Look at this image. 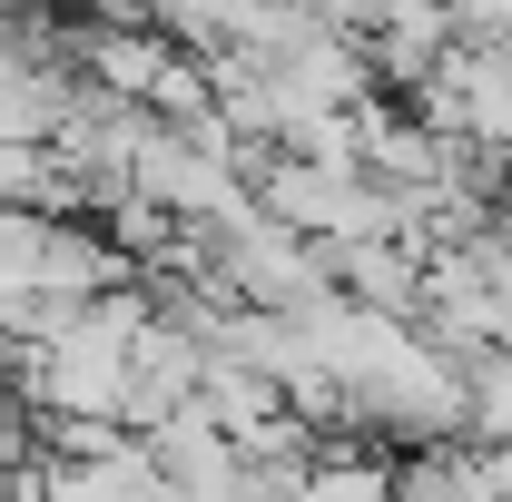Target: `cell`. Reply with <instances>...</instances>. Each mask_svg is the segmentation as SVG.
Returning <instances> with one entry per match:
<instances>
[{"label": "cell", "instance_id": "8992f818", "mask_svg": "<svg viewBox=\"0 0 512 502\" xmlns=\"http://www.w3.org/2000/svg\"><path fill=\"white\" fill-rule=\"evenodd\" d=\"M493 345H503V355H512V306H503V315H493Z\"/></svg>", "mask_w": 512, "mask_h": 502}, {"label": "cell", "instance_id": "6da1fadb", "mask_svg": "<svg viewBox=\"0 0 512 502\" xmlns=\"http://www.w3.org/2000/svg\"><path fill=\"white\" fill-rule=\"evenodd\" d=\"M197 365H207V355H197L188 335L148 315V325L128 335V384H119V434H148V424H168L178 404H197Z\"/></svg>", "mask_w": 512, "mask_h": 502}, {"label": "cell", "instance_id": "7a4b0ae2", "mask_svg": "<svg viewBox=\"0 0 512 502\" xmlns=\"http://www.w3.org/2000/svg\"><path fill=\"white\" fill-rule=\"evenodd\" d=\"M138 453H148V473H158V483H178V493H217V483L237 473V443L217 434L197 404H178L168 424H148V434H138Z\"/></svg>", "mask_w": 512, "mask_h": 502}, {"label": "cell", "instance_id": "5b68a950", "mask_svg": "<svg viewBox=\"0 0 512 502\" xmlns=\"http://www.w3.org/2000/svg\"><path fill=\"white\" fill-rule=\"evenodd\" d=\"M0 394H20V355L10 345H0Z\"/></svg>", "mask_w": 512, "mask_h": 502}, {"label": "cell", "instance_id": "3957f363", "mask_svg": "<svg viewBox=\"0 0 512 502\" xmlns=\"http://www.w3.org/2000/svg\"><path fill=\"white\" fill-rule=\"evenodd\" d=\"M197 414H207L227 443H247L256 424H276V414H286V384L256 375V365H227V355H207V365H197Z\"/></svg>", "mask_w": 512, "mask_h": 502}, {"label": "cell", "instance_id": "277c9868", "mask_svg": "<svg viewBox=\"0 0 512 502\" xmlns=\"http://www.w3.org/2000/svg\"><path fill=\"white\" fill-rule=\"evenodd\" d=\"M306 502H394V453L384 443H316Z\"/></svg>", "mask_w": 512, "mask_h": 502}]
</instances>
